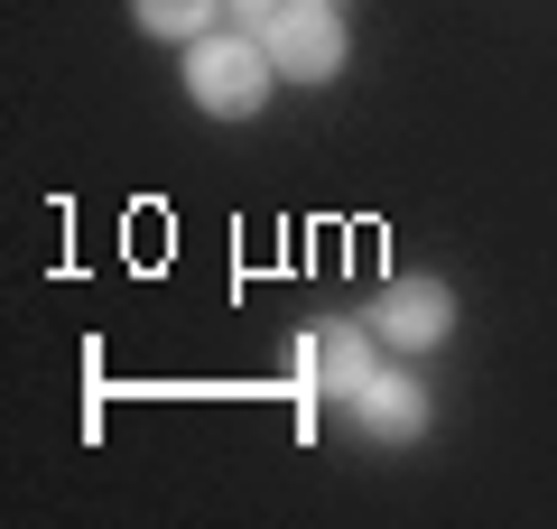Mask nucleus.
I'll list each match as a JSON object with an SVG mask.
<instances>
[{
    "label": "nucleus",
    "mask_w": 557,
    "mask_h": 529,
    "mask_svg": "<svg viewBox=\"0 0 557 529\" xmlns=\"http://www.w3.org/2000/svg\"><path fill=\"white\" fill-rule=\"evenodd\" d=\"M270 75H278L270 47L242 38V28H205V38L186 47V94H196L214 121H251L260 94H270Z\"/></svg>",
    "instance_id": "nucleus-1"
},
{
    "label": "nucleus",
    "mask_w": 557,
    "mask_h": 529,
    "mask_svg": "<svg viewBox=\"0 0 557 529\" xmlns=\"http://www.w3.org/2000/svg\"><path fill=\"white\" fill-rule=\"evenodd\" d=\"M260 47H270L278 75L298 84H325L344 65V28H335V0H288V10H270L260 20Z\"/></svg>",
    "instance_id": "nucleus-2"
},
{
    "label": "nucleus",
    "mask_w": 557,
    "mask_h": 529,
    "mask_svg": "<svg viewBox=\"0 0 557 529\" xmlns=\"http://www.w3.org/2000/svg\"><path fill=\"white\" fill-rule=\"evenodd\" d=\"M446 325H456V297H446V279H391V297H381V316H372V334H391L399 353L446 344Z\"/></svg>",
    "instance_id": "nucleus-3"
},
{
    "label": "nucleus",
    "mask_w": 557,
    "mask_h": 529,
    "mask_svg": "<svg viewBox=\"0 0 557 529\" xmlns=\"http://www.w3.org/2000/svg\"><path fill=\"white\" fill-rule=\"evenodd\" d=\"M298 381L307 391H362L372 381V334L362 325H317L298 344Z\"/></svg>",
    "instance_id": "nucleus-4"
},
{
    "label": "nucleus",
    "mask_w": 557,
    "mask_h": 529,
    "mask_svg": "<svg viewBox=\"0 0 557 529\" xmlns=\"http://www.w3.org/2000/svg\"><path fill=\"white\" fill-rule=\"evenodd\" d=\"M354 409H362V428H372V436H418V428H428V391L399 381V372H372L354 391Z\"/></svg>",
    "instance_id": "nucleus-5"
},
{
    "label": "nucleus",
    "mask_w": 557,
    "mask_h": 529,
    "mask_svg": "<svg viewBox=\"0 0 557 529\" xmlns=\"http://www.w3.org/2000/svg\"><path fill=\"white\" fill-rule=\"evenodd\" d=\"M131 10H139V28H149V38H205L223 0H131Z\"/></svg>",
    "instance_id": "nucleus-6"
},
{
    "label": "nucleus",
    "mask_w": 557,
    "mask_h": 529,
    "mask_svg": "<svg viewBox=\"0 0 557 529\" xmlns=\"http://www.w3.org/2000/svg\"><path fill=\"white\" fill-rule=\"evenodd\" d=\"M233 10H242V28H260L270 10H288V0H233Z\"/></svg>",
    "instance_id": "nucleus-7"
}]
</instances>
